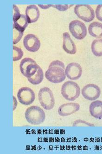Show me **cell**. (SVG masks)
<instances>
[{
  "label": "cell",
  "mask_w": 102,
  "mask_h": 154,
  "mask_svg": "<svg viewBox=\"0 0 102 154\" xmlns=\"http://www.w3.org/2000/svg\"><path fill=\"white\" fill-rule=\"evenodd\" d=\"M73 5H52V7L55 8L56 9H57L59 11H66L67 9H68L70 6Z\"/></svg>",
  "instance_id": "25"
},
{
  "label": "cell",
  "mask_w": 102,
  "mask_h": 154,
  "mask_svg": "<svg viewBox=\"0 0 102 154\" xmlns=\"http://www.w3.org/2000/svg\"><path fill=\"white\" fill-rule=\"evenodd\" d=\"M69 29L71 35L78 40H83L87 35V29L83 22L74 20L70 23Z\"/></svg>",
  "instance_id": "7"
},
{
  "label": "cell",
  "mask_w": 102,
  "mask_h": 154,
  "mask_svg": "<svg viewBox=\"0 0 102 154\" xmlns=\"http://www.w3.org/2000/svg\"><path fill=\"white\" fill-rule=\"evenodd\" d=\"M13 44H17L20 41L22 37L23 32L13 27Z\"/></svg>",
  "instance_id": "21"
},
{
  "label": "cell",
  "mask_w": 102,
  "mask_h": 154,
  "mask_svg": "<svg viewBox=\"0 0 102 154\" xmlns=\"http://www.w3.org/2000/svg\"><path fill=\"white\" fill-rule=\"evenodd\" d=\"M23 42L26 49L31 52L37 51L40 47V40L34 34H28L26 35Z\"/></svg>",
  "instance_id": "10"
},
{
  "label": "cell",
  "mask_w": 102,
  "mask_h": 154,
  "mask_svg": "<svg viewBox=\"0 0 102 154\" xmlns=\"http://www.w3.org/2000/svg\"><path fill=\"white\" fill-rule=\"evenodd\" d=\"M13 101L14 103V104L13 106V111H14L15 110V109L16 108L17 105V103L16 100V98H15V97H14L13 96Z\"/></svg>",
  "instance_id": "27"
},
{
  "label": "cell",
  "mask_w": 102,
  "mask_h": 154,
  "mask_svg": "<svg viewBox=\"0 0 102 154\" xmlns=\"http://www.w3.org/2000/svg\"><path fill=\"white\" fill-rule=\"evenodd\" d=\"M61 94L64 99L69 101H74L80 97V88L76 82L67 81L61 88Z\"/></svg>",
  "instance_id": "3"
},
{
  "label": "cell",
  "mask_w": 102,
  "mask_h": 154,
  "mask_svg": "<svg viewBox=\"0 0 102 154\" xmlns=\"http://www.w3.org/2000/svg\"><path fill=\"white\" fill-rule=\"evenodd\" d=\"M81 92L83 97L86 100L94 101L100 97L101 90L96 84H88L82 88Z\"/></svg>",
  "instance_id": "9"
},
{
  "label": "cell",
  "mask_w": 102,
  "mask_h": 154,
  "mask_svg": "<svg viewBox=\"0 0 102 154\" xmlns=\"http://www.w3.org/2000/svg\"><path fill=\"white\" fill-rule=\"evenodd\" d=\"M88 32L91 36L95 38L102 37V23L94 22L91 23L88 28Z\"/></svg>",
  "instance_id": "16"
},
{
  "label": "cell",
  "mask_w": 102,
  "mask_h": 154,
  "mask_svg": "<svg viewBox=\"0 0 102 154\" xmlns=\"http://www.w3.org/2000/svg\"><path fill=\"white\" fill-rule=\"evenodd\" d=\"M65 66L64 63L59 60H55L51 63L48 69L45 73V77L50 82L60 83L66 78Z\"/></svg>",
  "instance_id": "1"
},
{
  "label": "cell",
  "mask_w": 102,
  "mask_h": 154,
  "mask_svg": "<svg viewBox=\"0 0 102 154\" xmlns=\"http://www.w3.org/2000/svg\"><path fill=\"white\" fill-rule=\"evenodd\" d=\"M91 49L92 53L96 57L102 56V39H96L92 42Z\"/></svg>",
  "instance_id": "17"
},
{
  "label": "cell",
  "mask_w": 102,
  "mask_h": 154,
  "mask_svg": "<svg viewBox=\"0 0 102 154\" xmlns=\"http://www.w3.org/2000/svg\"><path fill=\"white\" fill-rule=\"evenodd\" d=\"M39 67L35 61L31 58L23 59L20 64V72L27 78H30L34 75Z\"/></svg>",
  "instance_id": "5"
},
{
  "label": "cell",
  "mask_w": 102,
  "mask_h": 154,
  "mask_svg": "<svg viewBox=\"0 0 102 154\" xmlns=\"http://www.w3.org/2000/svg\"><path fill=\"white\" fill-rule=\"evenodd\" d=\"M89 111L91 116L94 118L102 119V101L97 100L91 103Z\"/></svg>",
  "instance_id": "15"
},
{
  "label": "cell",
  "mask_w": 102,
  "mask_h": 154,
  "mask_svg": "<svg viewBox=\"0 0 102 154\" xmlns=\"http://www.w3.org/2000/svg\"><path fill=\"white\" fill-rule=\"evenodd\" d=\"M38 98L40 105L46 110L53 109L55 105V99L53 93L48 87L41 88L38 94Z\"/></svg>",
  "instance_id": "4"
},
{
  "label": "cell",
  "mask_w": 102,
  "mask_h": 154,
  "mask_svg": "<svg viewBox=\"0 0 102 154\" xmlns=\"http://www.w3.org/2000/svg\"><path fill=\"white\" fill-rule=\"evenodd\" d=\"M13 21L14 22L20 18L22 14H20L19 9L16 5L14 4L13 5Z\"/></svg>",
  "instance_id": "22"
},
{
  "label": "cell",
  "mask_w": 102,
  "mask_h": 154,
  "mask_svg": "<svg viewBox=\"0 0 102 154\" xmlns=\"http://www.w3.org/2000/svg\"><path fill=\"white\" fill-rule=\"evenodd\" d=\"M74 12L78 17L87 23L92 22L95 18L94 9L89 5H76L74 8Z\"/></svg>",
  "instance_id": "6"
},
{
  "label": "cell",
  "mask_w": 102,
  "mask_h": 154,
  "mask_svg": "<svg viewBox=\"0 0 102 154\" xmlns=\"http://www.w3.org/2000/svg\"><path fill=\"white\" fill-rule=\"evenodd\" d=\"M63 48L65 52L70 54H74L76 52V48L75 44L70 38L68 32H65L63 34Z\"/></svg>",
  "instance_id": "13"
},
{
  "label": "cell",
  "mask_w": 102,
  "mask_h": 154,
  "mask_svg": "<svg viewBox=\"0 0 102 154\" xmlns=\"http://www.w3.org/2000/svg\"><path fill=\"white\" fill-rule=\"evenodd\" d=\"M73 125V126H94L92 124L81 120L75 121Z\"/></svg>",
  "instance_id": "23"
},
{
  "label": "cell",
  "mask_w": 102,
  "mask_h": 154,
  "mask_svg": "<svg viewBox=\"0 0 102 154\" xmlns=\"http://www.w3.org/2000/svg\"><path fill=\"white\" fill-rule=\"evenodd\" d=\"M82 73V68L80 64L78 63H70L65 68L66 76L71 80H76L80 78Z\"/></svg>",
  "instance_id": "11"
},
{
  "label": "cell",
  "mask_w": 102,
  "mask_h": 154,
  "mask_svg": "<svg viewBox=\"0 0 102 154\" xmlns=\"http://www.w3.org/2000/svg\"><path fill=\"white\" fill-rule=\"evenodd\" d=\"M96 17L99 21L102 22V4H99L96 9Z\"/></svg>",
  "instance_id": "24"
},
{
  "label": "cell",
  "mask_w": 102,
  "mask_h": 154,
  "mask_svg": "<svg viewBox=\"0 0 102 154\" xmlns=\"http://www.w3.org/2000/svg\"><path fill=\"white\" fill-rule=\"evenodd\" d=\"M25 117L27 121L31 125H38L45 121L46 114L44 110L40 107L32 106L26 109Z\"/></svg>",
  "instance_id": "2"
},
{
  "label": "cell",
  "mask_w": 102,
  "mask_h": 154,
  "mask_svg": "<svg viewBox=\"0 0 102 154\" xmlns=\"http://www.w3.org/2000/svg\"><path fill=\"white\" fill-rule=\"evenodd\" d=\"M44 78V73L43 70L39 67L37 72L30 78H28V81L33 85H38L42 82Z\"/></svg>",
  "instance_id": "19"
},
{
  "label": "cell",
  "mask_w": 102,
  "mask_h": 154,
  "mask_svg": "<svg viewBox=\"0 0 102 154\" xmlns=\"http://www.w3.org/2000/svg\"><path fill=\"white\" fill-rule=\"evenodd\" d=\"M80 105L77 103H67L61 105L58 109V115L61 116H66L71 115L79 111Z\"/></svg>",
  "instance_id": "12"
},
{
  "label": "cell",
  "mask_w": 102,
  "mask_h": 154,
  "mask_svg": "<svg viewBox=\"0 0 102 154\" xmlns=\"http://www.w3.org/2000/svg\"><path fill=\"white\" fill-rule=\"evenodd\" d=\"M40 13L39 8L35 5H30L26 9V16L28 23H35L40 17Z\"/></svg>",
  "instance_id": "14"
},
{
  "label": "cell",
  "mask_w": 102,
  "mask_h": 154,
  "mask_svg": "<svg viewBox=\"0 0 102 154\" xmlns=\"http://www.w3.org/2000/svg\"><path fill=\"white\" fill-rule=\"evenodd\" d=\"M23 56V52L21 48L13 46L14 62L17 61L21 59Z\"/></svg>",
  "instance_id": "20"
},
{
  "label": "cell",
  "mask_w": 102,
  "mask_h": 154,
  "mask_svg": "<svg viewBox=\"0 0 102 154\" xmlns=\"http://www.w3.org/2000/svg\"><path fill=\"white\" fill-rule=\"evenodd\" d=\"M41 8H43V9H46V8H49L50 7L52 6V5H38Z\"/></svg>",
  "instance_id": "26"
},
{
  "label": "cell",
  "mask_w": 102,
  "mask_h": 154,
  "mask_svg": "<svg viewBox=\"0 0 102 154\" xmlns=\"http://www.w3.org/2000/svg\"><path fill=\"white\" fill-rule=\"evenodd\" d=\"M17 98L20 103L28 106L34 103L35 99V94L30 88L22 87L18 92Z\"/></svg>",
  "instance_id": "8"
},
{
  "label": "cell",
  "mask_w": 102,
  "mask_h": 154,
  "mask_svg": "<svg viewBox=\"0 0 102 154\" xmlns=\"http://www.w3.org/2000/svg\"><path fill=\"white\" fill-rule=\"evenodd\" d=\"M28 23L27 17L24 14H22L18 20L14 22L13 27L24 32L25 29L28 27Z\"/></svg>",
  "instance_id": "18"
}]
</instances>
